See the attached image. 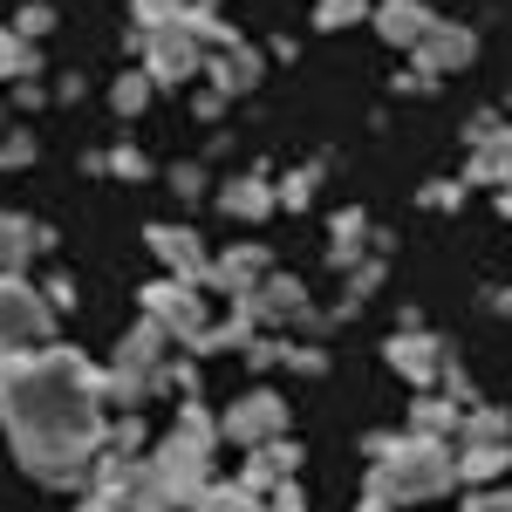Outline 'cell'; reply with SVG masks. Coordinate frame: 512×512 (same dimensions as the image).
<instances>
[{"mask_svg":"<svg viewBox=\"0 0 512 512\" xmlns=\"http://www.w3.org/2000/svg\"><path fill=\"white\" fill-rule=\"evenodd\" d=\"M103 369H89L76 349H28L14 383L0 396V431L14 444L21 472L35 485H89L96 451L110 444L103 410Z\"/></svg>","mask_w":512,"mask_h":512,"instance_id":"6da1fadb","label":"cell"},{"mask_svg":"<svg viewBox=\"0 0 512 512\" xmlns=\"http://www.w3.org/2000/svg\"><path fill=\"white\" fill-rule=\"evenodd\" d=\"M362 451H369V485L390 492L396 506H424V499H444L458 485V444H444V437L369 431Z\"/></svg>","mask_w":512,"mask_h":512,"instance_id":"7a4b0ae2","label":"cell"},{"mask_svg":"<svg viewBox=\"0 0 512 512\" xmlns=\"http://www.w3.org/2000/svg\"><path fill=\"white\" fill-rule=\"evenodd\" d=\"M212 492V451H198L171 431L137 458L130 478V512H198V499Z\"/></svg>","mask_w":512,"mask_h":512,"instance_id":"3957f363","label":"cell"},{"mask_svg":"<svg viewBox=\"0 0 512 512\" xmlns=\"http://www.w3.org/2000/svg\"><path fill=\"white\" fill-rule=\"evenodd\" d=\"M55 308L48 294L28 287V274H0V349H48Z\"/></svg>","mask_w":512,"mask_h":512,"instance_id":"277c9868","label":"cell"},{"mask_svg":"<svg viewBox=\"0 0 512 512\" xmlns=\"http://www.w3.org/2000/svg\"><path fill=\"white\" fill-rule=\"evenodd\" d=\"M144 315L158 321V328H171V335H178V349H192L198 335L212 328V321H205V287H192V280H171V274L144 287Z\"/></svg>","mask_w":512,"mask_h":512,"instance_id":"5b68a950","label":"cell"},{"mask_svg":"<svg viewBox=\"0 0 512 512\" xmlns=\"http://www.w3.org/2000/svg\"><path fill=\"white\" fill-rule=\"evenodd\" d=\"M171 349H178V335H171V328H158V321L144 315V321H137V328H130V335L117 342V362H110V369H123V376H137V383L164 390V376H171V362H178Z\"/></svg>","mask_w":512,"mask_h":512,"instance_id":"8992f818","label":"cell"},{"mask_svg":"<svg viewBox=\"0 0 512 512\" xmlns=\"http://www.w3.org/2000/svg\"><path fill=\"white\" fill-rule=\"evenodd\" d=\"M219 431H226V444H239V451H260V444L287 437V403H280L274 390H253L219 417Z\"/></svg>","mask_w":512,"mask_h":512,"instance_id":"52a82bcc","label":"cell"},{"mask_svg":"<svg viewBox=\"0 0 512 512\" xmlns=\"http://www.w3.org/2000/svg\"><path fill=\"white\" fill-rule=\"evenodd\" d=\"M383 362H390L403 383H417V390L444 383V369H451L444 342H437V335H424V328H396L390 342H383Z\"/></svg>","mask_w":512,"mask_h":512,"instance_id":"ba28073f","label":"cell"},{"mask_svg":"<svg viewBox=\"0 0 512 512\" xmlns=\"http://www.w3.org/2000/svg\"><path fill=\"white\" fill-rule=\"evenodd\" d=\"M144 69L158 89H185L192 76H205V48H198L185 28H164V35L144 41Z\"/></svg>","mask_w":512,"mask_h":512,"instance_id":"9c48e42d","label":"cell"},{"mask_svg":"<svg viewBox=\"0 0 512 512\" xmlns=\"http://www.w3.org/2000/svg\"><path fill=\"white\" fill-rule=\"evenodd\" d=\"M151 253L164 260V274L171 280H192V287H212V260H205V246H198L192 226H151Z\"/></svg>","mask_w":512,"mask_h":512,"instance_id":"30bf717a","label":"cell"},{"mask_svg":"<svg viewBox=\"0 0 512 512\" xmlns=\"http://www.w3.org/2000/svg\"><path fill=\"white\" fill-rule=\"evenodd\" d=\"M472 55H478V35H472V28H458V21H437L431 35L417 41V69H424L431 82L472 69Z\"/></svg>","mask_w":512,"mask_h":512,"instance_id":"8fae6325","label":"cell"},{"mask_svg":"<svg viewBox=\"0 0 512 512\" xmlns=\"http://www.w3.org/2000/svg\"><path fill=\"white\" fill-rule=\"evenodd\" d=\"M267 274H274L267 246H260V239H246V246H233V253H219V260H212V294H233V301H246V294H253Z\"/></svg>","mask_w":512,"mask_h":512,"instance_id":"7c38bea8","label":"cell"},{"mask_svg":"<svg viewBox=\"0 0 512 512\" xmlns=\"http://www.w3.org/2000/svg\"><path fill=\"white\" fill-rule=\"evenodd\" d=\"M205 76H212V89H219V96H246V89H260V76H267V62H260V48H246V41H233V48L205 55Z\"/></svg>","mask_w":512,"mask_h":512,"instance_id":"4fadbf2b","label":"cell"},{"mask_svg":"<svg viewBox=\"0 0 512 512\" xmlns=\"http://www.w3.org/2000/svg\"><path fill=\"white\" fill-rule=\"evenodd\" d=\"M369 21H376V35L390 41V48H410V55H417V41L437 28V14L424 7V0H383Z\"/></svg>","mask_w":512,"mask_h":512,"instance_id":"5bb4252c","label":"cell"},{"mask_svg":"<svg viewBox=\"0 0 512 512\" xmlns=\"http://www.w3.org/2000/svg\"><path fill=\"white\" fill-rule=\"evenodd\" d=\"M294 472H301V444H287V437H274V444H260V451L246 458V472H239V485L267 499V492H280V485H287Z\"/></svg>","mask_w":512,"mask_h":512,"instance_id":"9a60e30c","label":"cell"},{"mask_svg":"<svg viewBox=\"0 0 512 512\" xmlns=\"http://www.w3.org/2000/svg\"><path fill=\"white\" fill-rule=\"evenodd\" d=\"M239 308H246L253 321H301V315H308V287H301V280H287V274H267L246 301H239Z\"/></svg>","mask_w":512,"mask_h":512,"instance_id":"2e32d148","label":"cell"},{"mask_svg":"<svg viewBox=\"0 0 512 512\" xmlns=\"http://www.w3.org/2000/svg\"><path fill=\"white\" fill-rule=\"evenodd\" d=\"M55 239H48V226H35L28 212H0V274H21L35 253H48Z\"/></svg>","mask_w":512,"mask_h":512,"instance_id":"e0dca14e","label":"cell"},{"mask_svg":"<svg viewBox=\"0 0 512 512\" xmlns=\"http://www.w3.org/2000/svg\"><path fill=\"white\" fill-rule=\"evenodd\" d=\"M328 260L349 274V267H362L369 260V212H335V226H328Z\"/></svg>","mask_w":512,"mask_h":512,"instance_id":"ac0fdd59","label":"cell"},{"mask_svg":"<svg viewBox=\"0 0 512 512\" xmlns=\"http://www.w3.org/2000/svg\"><path fill=\"white\" fill-rule=\"evenodd\" d=\"M274 205H280V192L260 171H246V178H233V185L219 192V212H226V219H267Z\"/></svg>","mask_w":512,"mask_h":512,"instance_id":"d6986e66","label":"cell"},{"mask_svg":"<svg viewBox=\"0 0 512 512\" xmlns=\"http://www.w3.org/2000/svg\"><path fill=\"white\" fill-rule=\"evenodd\" d=\"M512 472V444H458V478L465 485H499Z\"/></svg>","mask_w":512,"mask_h":512,"instance_id":"ffe728a7","label":"cell"},{"mask_svg":"<svg viewBox=\"0 0 512 512\" xmlns=\"http://www.w3.org/2000/svg\"><path fill=\"white\" fill-rule=\"evenodd\" d=\"M465 185H512V130H492L485 144H472Z\"/></svg>","mask_w":512,"mask_h":512,"instance_id":"44dd1931","label":"cell"},{"mask_svg":"<svg viewBox=\"0 0 512 512\" xmlns=\"http://www.w3.org/2000/svg\"><path fill=\"white\" fill-rule=\"evenodd\" d=\"M253 328H260V321H253V315H246V308H239V301H233V315H226V321H212V328H205V335H198L192 349H198V355L253 349V342H260V335H253Z\"/></svg>","mask_w":512,"mask_h":512,"instance_id":"7402d4cb","label":"cell"},{"mask_svg":"<svg viewBox=\"0 0 512 512\" xmlns=\"http://www.w3.org/2000/svg\"><path fill=\"white\" fill-rule=\"evenodd\" d=\"M458 424H465V410H458L451 396H424V403L410 410V431H417V437H444V444H458Z\"/></svg>","mask_w":512,"mask_h":512,"instance_id":"603a6c76","label":"cell"},{"mask_svg":"<svg viewBox=\"0 0 512 512\" xmlns=\"http://www.w3.org/2000/svg\"><path fill=\"white\" fill-rule=\"evenodd\" d=\"M185 21V0H130V28H137V48L164 28H178Z\"/></svg>","mask_w":512,"mask_h":512,"instance_id":"cb8c5ba5","label":"cell"},{"mask_svg":"<svg viewBox=\"0 0 512 512\" xmlns=\"http://www.w3.org/2000/svg\"><path fill=\"white\" fill-rule=\"evenodd\" d=\"M28 76H41L35 41H21L14 28H0V82H28Z\"/></svg>","mask_w":512,"mask_h":512,"instance_id":"d4e9b609","label":"cell"},{"mask_svg":"<svg viewBox=\"0 0 512 512\" xmlns=\"http://www.w3.org/2000/svg\"><path fill=\"white\" fill-rule=\"evenodd\" d=\"M151 96H158V82H151V69H123V76L110 82V110H117V117H137V110H144Z\"/></svg>","mask_w":512,"mask_h":512,"instance_id":"484cf974","label":"cell"},{"mask_svg":"<svg viewBox=\"0 0 512 512\" xmlns=\"http://www.w3.org/2000/svg\"><path fill=\"white\" fill-rule=\"evenodd\" d=\"M458 444H512V417L506 410H465Z\"/></svg>","mask_w":512,"mask_h":512,"instance_id":"4316f807","label":"cell"},{"mask_svg":"<svg viewBox=\"0 0 512 512\" xmlns=\"http://www.w3.org/2000/svg\"><path fill=\"white\" fill-rule=\"evenodd\" d=\"M178 437H185V444H198V451H219V444H226L219 417H212V410H198V403H185V410H178Z\"/></svg>","mask_w":512,"mask_h":512,"instance_id":"83f0119b","label":"cell"},{"mask_svg":"<svg viewBox=\"0 0 512 512\" xmlns=\"http://www.w3.org/2000/svg\"><path fill=\"white\" fill-rule=\"evenodd\" d=\"M198 512H274V506H267L260 492H246V485H219V478H212V492L198 499Z\"/></svg>","mask_w":512,"mask_h":512,"instance_id":"f1b7e54d","label":"cell"},{"mask_svg":"<svg viewBox=\"0 0 512 512\" xmlns=\"http://www.w3.org/2000/svg\"><path fill=\"white\" fill-rule=\"evenodd\" d=\"M383 287V260H362V267H349V301H342V315H355L369 294Z\"/></svg>","mask_w":512,"mask_h":512,"instance_id":"f546056e","label":"cell"},{"mask_svg":"<svg viewBox=\"0 0 512 512\" xmlns=\"http://www.w3.org/2000/svg\"><path fill=\"white\" fill-rule=\"evenodd\" d=\"M376 7L369 0H315V21L321 28H349V21H369Z\"/></svg>","mask_w":512,"mask_h":512,"instance_id":"4dcf8cb0","label":"cell"},{"mask_svg":"<svg viewBox=\"0 0 512 512\" xmlns=\"http://www.w3.org/2000/svg\"><path fill=\"white\" fill-rule=\"evenodd\" d=\"M315 178H321V171H315V164H308V171H294L287 185H274V192H280V205H287V212H301V205L315 198Z\"/></svg>","mask_w":512,"mask_h":512,"instance_id":"1f68e13d","label":"cell"},{"mask_svg":"<svg viewBox=\"0 0 512 512\" xmlns=\"http://www.w3.org/2000/svg\"><path fill=\"white\" fill-rule=\"evenodd\" d=\"M48 28H55V7H41V0H35V7H21V14H14V35H21V41H41Z\"/></svg>","mask_w":512,"mask_h":512,"instance_id":"d6a6232c","label":"cell"},{"mask_svg":"<svg viewBox=\"0 0 512 512\" xmlns=\"http://www.w3.org/2000/svg\"><path fill=\"white\" fill-rule=\"evenodd\" d=\"M21 164H35V137H28V130L0 137V171H21Z\"/></svg>","mask_w":512,"mask_h":512,"instance_id":"836d02e7","label":"cell"},{"mask_svg":"<svg viewBox=\"0 0 512 512\" xmlns=\"http://www.w3.org/2000/svg\"><path fill=\"white\" fill-rule=\"evenodd\" d=\"M424 205H431V212H451V205H465V185H458V178H431V185H424Z\"/></svg>","mask_w":512,"mask_h":512,"instance_id":"e575fe53","label":"cell"},{"mask_svg":"<svg viewBox=\"0 0 512 512\" xmlns=\"http://www.w3.org/2000/svg\"><path fill=\"white\" fill-rule=\"evenodd\" d=\"M465 512H512V485H478L465 499Z\"/></svg>","mask_w":512,"mask_h":512,"instance_id":"d590c367","label":"cell"},{"mask_svg":"<svg viewBox=\"0 0 512 512\" xmlns=\"http://www.w3.org/2000/svg\"><path fill=\"white\" fill-rule=\"evenodd\" d=\"M110 171H117V178H151V158H144V151H130V144H123V151H110Z\"/></svg>","mask_w":512,"mask_h":512,"instance_id":"8d00e7d4","label":"cell"},{"mask_svg":"<svg viewBox=\"0 0 512 512\" xmlns=\"http://www.w3.org/2000/svg\"><path fill=\"white\" fill-rule=\"evenodd\" d=\"M267 506H274V512H308V492H301V485L287 478L280 492H267Z\"/></svg>","mask_w":512,"mask_h":512,"instance_id":"74e56055","label":"cell"},{"mask_svg":"<svg viewBox=\"0 0 512 512\" xmlns=\"http://www.w3.org/2000/svg\"><path fill=\"white\" fill-rule=\"evenodd\" d=\"M287 369H294V376H321L328 355H321V349H287Z\"/></svg>","mask_w":512,"mask_h":512,"instance_id":"f35d334b","label":"cell"},{"mask_svg":"<svg viewBox=\"0 0 512 512\" xmlns=\"http://www.w3.org/2000/svg\"><path fill=\"white\" fill-rule=\"evenodd\" d=\"M171 192L198 198V192H205V171H198V164H178V171H171Z\"/></svg>","mask_w":512,"mask_h":512,"instance_id":"ab89813d","label":"cell"},{"mask_svg":"<svg viewBox=\"0 0 512 512\" xmlns=\"http://www.w3.org/2000/svg\"><path fill=\"white\" fill-rule=\"evenodd\" d=\"M246 362H253V369H274V362H287V349H280V342H253Z\"/></svg>","mask_w":512,"mask_h":512,"instance_id":"60d3db41","label":"cell"},{"mask_svg":"<svg viewBox=\"0 0 512 512\" xmlns=\"http://www.w3.org/2000/svg\"><path fill=\"white\" fill-rule=\"evenodd\" d=\"M41 294H48V308H55V315H62V308H69V301H76V287H69V280H48V287H41Z\"/></svg>","mask_w":512,"mask_h":512,"instance_id":"b9f144b4","label":"cell"},{"mask_svg":"<svg viewBox=\"0 0 512 512\" xmlns=\"http://www.w3.org/2000/svg\"><path fill=\"white\" fill-rule=\"evenodd\" d=\"M355 512H403V506H396L390 492H376V485H369V492H362V506H355Z\"/></svg>","mask_w":512,"mask_h":512,"instance_id":"7bdbcfd3","label":"cell"},{"mask_svg":"<svg viewBox=\"0 0 512 512\" xmlns=\"http://www.w3.org/2000/svg\"><path fill=\"white\" fill-rule=\"evenodd\" d=\"M499 219H512V185H499Z\"/></svg>","mask_w":512,"mask_h":512,"instance_id":"ee69618b","label":"cell"},{"mask_svg":"<svg viewBox=\"0 0 512 512\" xmlns=\"http://www.w3.org/2000/svg\"><path fill=\"white\" fill-rule=\"evenodd\" d=\"M185 7H198V14H212V0H185Z\"/></svg>","mask_w":512,"mask_h":512,"instance_id":"f6af8a7d","label":"cell"},{"mask_svg":"<svg viewBox=\"0 0 512 512\" xmlns=\"http://www.w3.org/2000/svg\"><path fill=\"white\" fill-rule=\"evenodd\" d=\"M0 123H7V103H0Z\"/></svg>","mask_w":512,"mask_h":512,"instance_id":"bcb514c9","label":"cell"}]
</instances>
